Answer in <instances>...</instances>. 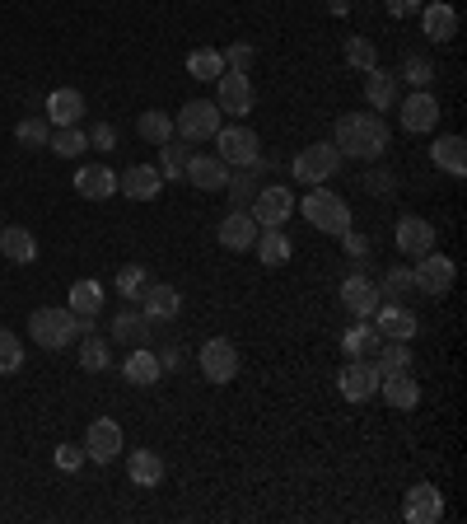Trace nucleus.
I'll use <instances>...</instances> for the list:
<instances>
[{
  "mask_svg": "<svg viewBox=\"0 0 467 524\" xmlns=\"http://www.w3.org/2000/svg\"><path fill=\"white\" fill-rule=\"evenodd\" d=\"M332 146L341 150V160H379L388 150V127L379 113H341Z\"/></svg>",
  "mask_w": 467,
  "mask_h": 524,
  "instance_id": "obj_1",
  "label": "nucleus"
},
{
  "mask_svg": "<svg viewBox=\"0 0 467 524\" xmlns=\"http://www.w3.org/2000/svg\"><path fill=\"white\" fill-rule=\"evenodd\" d=\"M85 333H94V319L75 314L71 305H43L29 314V337L43 351H61L71 337H85Z\"/></svg>",
  "mask_w": 467,
  "mask_h": 524,
  "instance_id": "obj_2",
  "label": "nucleus"
},
{
  "mask_svg": "<svg viewBox=\"0 0 467 524\" xmlns=\"http://www.w3.org/2000/svg\"><path fill=\"white\" fill-rule=\"evenodd\" d=\"M341 150L332 146V141H313V146H304L295 155V164H290V178L295 183H304V188H318V183H327V178L341 174Z\"/></svg>",
  "mask_w": 467,
  "mask_h": 524,
  "instance_id": "obj_3",
  "label": "nucleus"
},
{
  "mask_svg": "<svg viewBox=\"0 0 467 524\" xmlns=\"http://www.w3.org/2000/svg\"><path fill=\"white\" fill-rule=\"evenodd\" d=\"M299 211H304V220H309L313 230L332 234V239H341V234L351 230V206L341 202L337 192H327V188H313L309 197L299 202Z\"/></svg>",
  "mask_w": 467,
  "mask_h": 524,
  "instance_id": "obj_4",
  "label": "nucleus"
},
{
  "mask_svg": "<svg viewBox=\"0 0 467 524\" xmlns=\"http://www.w3.org/2000/svg\"><path fill=\"white\" fill-rule=\"evenodd\" d=\"M215 155L229 164V169H257L262 160V141H257L253 127H220L215 131Z\"/></svg>",
  "mask_w": 467,
  "mask_h": 524,
  "instance_id": "obj_5",
  "label": "nucleus"
},
{
  "mask_svg": "<svg viewBox=\"0 0 467 524\" xmlns=\"http://www.w3.org/2000/svg\"><path fill=\"white\" fill-rule=\"evenodd\" d=\"M220 117H225V113L215 108V99H192V103H183V108H178V117H173V131L183 136L187 146H192V141H215V131L225 127Z\"/></svg>",
  "mask_w": 467,
  "mask_h": 524,
  "instance_id": "obj_6",
  "label": "nucleus"
},
{
  "mask_svg": "<svg viewBox=\"0 0 467 524\" xmlns=\"http://www.w3.org/2000/svg\"><path fill=\"white\" fill-rule=\"evenodd\" d=\"M411 281H416V291H421V295H435V300H444V295L453 291V281H458V262L430 248V253H421V258H416V267H411Z\"/></svg>",
  "mask_w": 467,
  "mask_h": 524,
  "instance_id": "obj_7",
  "label": "nucleus"
},
{
  "mask_svg": "<svg viewBox=\"0 0 467 524\" xmlns=\"http://www.w3.org/2000/svg\"><path fill=\"white\" fill-rule=\"evenodd\" d=\"M197 361H201V375L211 379V384H229V379L239 375V347L229 337H206Z\"/></svg>",
  "mask_w": 467,
  "mask_h": 524,
  "instance_id": "obj_8",
  "label": "nucleus"
},
{
  "mask_svg": "<svg viewBox=\"0 0 467 524\" xmlns=\"http://www.w3.org/2000/svg\"><path fill=\"white\" fill-rule=\"evenodd\" d=\"M253 99H257V89H253V75L248 71H225L220 80H215V108L220 113H253Z\"/></svg>",
  "mask_w": 467,
  "mask_h": 524,
  "instance_id": "obj_9",
  "label": "nucleus"
},
{
  "mask_svg": "<svg viewBox=\"0 0 467 524\" xmlns=\"http://www.w3.org/2000/svg\"><path fill=\"white\" fill-rule=\"evenodd\" d=\"M337 389H341L346 403H369V398H379V370H374V361L351 356V365L337 375Z\"/></svg>",
  "mask_w": 467,
  "mask_h": 524,
  "instance_id": "obj_10",
  "label": "nucleus"
},
{
  "mask_svg": "<svg viewBox=\"0 0 467 524\" xmlns=\"http://www.w3.org/2000/svg\"><path fill=\"white\" fill-rule=\"evenodd\" d=\"M257 225L253 211H243V206H234L220 225H215V239H220V248H229V253H248V248L257 244Z\"/></svg>",
  "mask_w": 467,
  "mask_h": 524,
  "instance_id": "obj_11",
  "label": "nucleus"
},
{
  "mask_svg": "<svg viewBox=\"0 0 467 524\" xmlns=\"http://www.w3.org/2000/svg\"><path fill=\"white\" fill-rule=\"evenodd\" d=\"M341 305H346V314H351V319H374V309L383 305L379 281H369L365 272L346 277V281H341Z\"/></svg>",
  "mask_w": 467,
  "mask_h": 524,
  "instance_id": "obj_12",
  "label": "nucleus"
},
{
  "mask_svg": "<svg viewBox=\"0 0 467 524\" xmlns=\"http://www.w3.org/2000/svg\"><path fill=\"white\" fill-rule=\"evenodd\" d=\"M374 328H379L383 342H411L421 323H416V314H411L402 300H383V305L374 309Z\"/></svg>",
  "mask_w": 467,
  "mask_h": 524,
  "instance_id": "obj_13",
  "label": "nucleus"
},
{
  "mask_svg": "<svg viewBox=\"0 0 467 524\" xmlns=\"http://www.w3.org/2000/svg\"><path fill=\"white\" fill-rule=\"evenodd\" d=\"M141 314L150 323H169L183 314V295H178V286H169V281H150L141 291Z\"/></svg>",
  "mask_w": 467,
  "mask_h": 524,
  "instance_id": "obj_14",
  "label": "nucleus"
},
{
  "mask_svg": "<svg viewBox=\"0 0 467 524\" xmlns=\"http://www.w3.org/2000/svg\"><path fill=\"white\" fill-rule=\"evenodd\" d=\"M183 178L192 183L197 192H225L229 183V164L220 155H187V169Z\"/></svg>",
  "mask_w": 467,
  "mask_h": 524,
  "instance_id": "obj_15",
  "label": "nucleus"
},
{
  "mask_svg": "<svg viewBox=\"0 0 467 524\" xmlns=\"http://www.w3.org/2000/svg\"><path fill=\"white\" fill-rule=\"evenodd\" d=\"M295 216V192L290 188H257L253 192V220L257 225H285Z\"/></svg>",
  "mask_w": 467,
  "mask_h": 524,
  "instance_id": "obj_16",
  "label": "nucleus"
},
{
  "mask_svg": "<svg viewBox=\"0 0 467 524\" xmlns=\"http://www.w3.org/2000/svg\"><path fill=\"white\" fill-rule=\"evenodd\" d=\"M117 454H122V426L108 422V417L89 422V431H85V459H94V464H113Z\"/></svg>",
  "mask_w": 467,
  "mask_h": 524,
  "instance_id": "obj_17",
  "label": "nucleus"
},
{
  "mask_svg": "<svg viewBox=\"0 0 467 524\" xmlns=\"http://www.w3.org/2000/svg\"><path fill=\"white\" fill-rule=\"evenodd\" d=\"M402 510H407V524H439L444 520V496L430 482H416L407 492V501H402Z\"/></svg>",
  "mask_w": 467,
  "mask_h": 524,
  "instance_id": "obj_18",
  "label": "nucleus"
},
{
  "mask_svg": "<svg viewBox=\"0 0 467 524\" xmlns=\"http://www.w3.org/2000/svg\"><path fill=\"white\" fill-rule=\"evenodd\" d=\"M393 239H397V248H402L407 258H421V253L435 248V225H430L425 216H397Z\"/></svg>",
  "mask_w": 467,
  "mask_h": 524,
  "instance_id": "obj_19",
  "label": "nucleus"
},
{
  "mask_svg": "<svg viewBox=\"0 0 467 524\" xmlns=\"http://www.w3.org/2000/svg\"><path fill=\"white\" fill-rule=\"evenodd\" d=\"M439 127V99L430 89H416L411 99H402V131H435Z\"/></svg>",
  "mask_w": 467,
  "mask_h": 524,
  "instance_id": "obj_20",
  "label": "nucleus"
},
{
  "mask_svg": "<svg viewBox=\"0 0 467 524\" xmlns=\"http://www.w3.org/2000/svg\"><path fill=\"white\" fill-rule=\"evenodd\" d=\"M159 188H164V178H159V169H150V164H131L127 174H117V192L131 197V202H155Z\"/></svg>",
  "mask_w": 467,
  "mask_h": 524,
  "instance_id": "obj_21",
  "label": "nucleus"
},
{
  "mask_svg": "<svg viewBox=\"0 0 467 524\" xmlns=\"http://www.w3.org/2000/svg\"><path fill=\"white\" fill-rule=\"evenodd\" d=\"M421 29L430 43H453L458 38V10H453L449 0H430L421 10Z\"/></svg>",
  "mask_w": 467,
  "mask_h": 524,
  "instance_id": "obj_22",
  "label": "nucleus"
},
{
  "mask_svg": "<svg viewBox=\"0 0 467 524\" xmlns=\"http://www.w3.org/2000/svg\"><path fill=\"white\" fill-rule=\"evenodd\" d=\"M0 253H5V262H15V267H29L38 258V234L29 225H0Z\"/></svg>",
  "mask_w": 467,
  "mask_h": 524,
  "instance_id": "obj_23",
  "label": "nucleus"
},
{
  "mask_svg": "<svg viewBox=\"0 0 467 524\" xmlns=\"http://www.w3.org/2000/svg\"><path fill=\"white\" fill-rule=\"evenodd\" d=\"M75 192L85 197V202H108L117 192V174L108 164H80V174H75Z\"/></svg>",
  "mask_w": 467,
  "mask_h": 524,
  "instance_id": "obj_24",
  "label": "nucleus"
},
{
  "mask_svg": "<svg viewBox=\"0 0 467 524\" xmlns=\"http://www.w3.org/2000/svg\"><path fill=\"white\" fill-rule=\"evenodd\" d=\"M253 248H257V262H262V267H285V262L295 258V244H290V234H285L281 225H262Z\"/></svg>",
  "mask_w": 467,
  "mask_h": 524,
  "instance_id": "obj_25",
  "label": "nucleus"
},
{
  "mask_svg": "<svg viewBox=\"0 0 467 524\" xmlns=\"http://www.w3.org/2000/svg\"><path fill=\"white\" fill-rule=\"evenodd\" d=\"M379 393H383V403H388L393 412H411L416 403H421V384L411 379V370H402V375H383Z\"/></svg>",
  "mask_w": 467,
  "mask_h": 524,
  "instance_id": "obj_26",
  "label": "nucleus"
},
{
  "mask_svg": "<svg viewBox=\"0 0 467 524\" xmlns=\"http://www.w3.org/2000/svg\"><path fill=\"white\" fill-rule=\"evenodd\" d=\"M365 99L374 113H388V108H397V75L383 71V66H374V71H365Z\"/></svg>",
  "mask_w": 467,
  "mask_h": 524,
  "instance_id": "obj_27",
  "label": "nucleus"
},
{
  "mask_svg": "<svg viewBox=\"0 0 467 524\" xmlns=\"http://www.w3.org/2000/svg\"><path fill=\"white\" fill-rule=\"evenodd\" d=\"M85 117V94L80 89H57L52 99H47V122L52 127H75Z\"/></svg>",
  "mask_w": 467,
  "mask_h": 524,
  "instance_id": "obj_28",
  "label": "nucleus"
},
{
  "mask_svg": "<svg viewBox=\"0 0 467 524\" xmlns=\"http://www.w3.org/2000/svg\"><path fill=\"white\" fill-rule=\"evenodd\" d=\"M122 375H127V384H136V389H155L159 379H164V365H159L155 351L136 347L127 356V370H122Z\"/></svg>",
  "mask_w": 467,
  "mask_h": 524,
  "instance_id": "obj_29",
  "label": "nucleus"
},
{
  "mask_svg": "<svg viewBox=\"0 0 467 524\" xmlns=\"http://www.w3.org/2000/svg\"><path fill=\"white\" fill-rule=\"evenodd\" d=\"M430 160H435V169H444V174L463 178V174H467V146H463V136H439L435 146H430Z\"/></svg>",
  "mask_w": 467,
  "mask_h": 524,
  "instance_id": "obj_30",
  "label": "nucleus"
},
{
  "mask_svg": "<svg viewBox=\"0 0 467 524\" xmlns=\"http://www.w3.org/2000/svg\"><path fill=\"white\" fill-rule=\"evenodd\" d=\"M127 473H131V482H136V487H159L169 468H164V459H159L155 450H131Z\"/></svg>",
  "mask_w": 467,
  "mask_h": 524,
  "instance_id": "obj_31",
  "label": "nucleus"
},
{
  "mask_svg": "<svg viewBox=\"0 0 467 524\" xmlns=\"http://www.w3.org/2000/svg\"><path fill=\"white\" fill-rule=\"evenodd\" d=\"M108 333H113L117 342H127V347H141L145 337H150V319H145L141 309H117Z\"/></svg>",
  "mask_w": 467,
  "mask_h": 524,
  "instance_id": "obj_32",
  "label": "nucleus"
},
{
  "mask_svg": "<svg viewBox=\"0 0 467 524\" xmlns=\"http://www.w3.org/2000/svg\"><path fill=\"white\" fill-rule=\"evenodd\" d=\"M379 328H374V319H355V328H346L341 333V351L346 356H369V351H379Z\"/></svg>",
  "mask_w": 467,
  "mask_h": 524,
  "instance_id": "obj_33",
  "label": "nucleus"
},
{
  "mask_svg": "<svg viewBox=\"0 0 467 524\" xmlns=\"http://www.w3.org/2000/svg\"><path fill=\"white\" fill-rule=\"evenodd\" d=\"M47 150L52 155H61V160H80L89 150V131H80V122L75 127H52V141H47Z\"/></svg>",
  "mask_w": 467,
  "mask_h": 524,
  "instance_id": "obj_34",
  "label": "nucleus"
},
{
  "mask_svg": "<svg viewBox=\"0 0 467 524\" xmlns=\"http://www.w3.org/2000/svg\"><path fill=\"white\" fill-rule=\"evenodd\" d=\"M187 75H192V80H220V75H225L220 47H192V52H187Z\"/></svg>",
  "mask_w": 467,
  "mask_h": 524,
  "instance_id": "obj_35",
  "label": "nucleus"
},
{
  "mask_svg": "<svg viewBox=\"0 0 467 524\" xmlns=\"http://www.w3.org/2000/svg\"><path fill=\"white\" fill-rule=\"evenodd\" d=\"M80 365H85L89 375H103V370L113 365V347H108V337H99V333L80 337Z\"/></svg>",
  "mask_w": 467,
  "mask_h": 524,
  "instance_id": "obj_36",
  "label": "nucleus"
},
{
  "mask_svg": "<svg viewBox=\"0 0 467 524\" xmlns=\"http://www.w3.org/2000/svg\"><path fill=\"white\" fill-rule=\"evenodd\" d=\"M136 131H141L150 146H164V141H173V113H164V108H145V113L136 117Z\"/></svg>",
  "mask_w": 467,
  "mask_h": 524,
  "instance_id": "obj_37",
  "label": "nucleus"
},
{
  "mask_svg": "<svg viewBox=\"0 0 467 524\" xmlns=\"http://www.w3.org/2000/svg\"><path fill=\"white\" fill-rule=\"evenodd\" d=\"M66 305H71L75 314L94 319V314L103 309V286H99V281H89V277H80V281L71 286V300H66Z\"/></svg>",
  "mask_w": 467,
  "mask_h": 524,
  "instance_id": "obj_38",
  "label": "nucleus"
},
{
  "mask_svg": "<svg viewBox=\"0 0 467 524\" xmlns=\"http://www.w3.org/2000/svg\"><path fill=\"white\" fill-rule=\"evenodd\" d=\"M374 370H379V379L411 370V342H379V361H374Z\"/></svg>",
  "mask_w": 467,
  "mask_h": 524,
  "instance_id": "obj_39",
  "label": "nucleus"
},
{
  "mask_svg": "<svg viewBox=\"0 0 467 524\" xmlns=\"http://www.w3.org/2000/svg\"><path fill=\"white\" fill-rule=\"evenodd\" d=\"M346 66H351V71H374V66H379V47L369 43V38H360V33H355V38H346Z\"/></svg>",
  "mask_w": 467,
  "mask_h": 524,
  "instance_id": "obj_40",
  "label": "nucleus"
},
{
  "mask_svg": "<svg viewBox=\"0 0 467 524\" xmlns=\"http://www.w3.org/2000/svg\"><path fill=\"white\" fill-rule=\"evenodd\" d=\"M15 136H19V146L24 150H47V141H52V122L47 117H24L15 127Z\"/></svg>",
  "mask_w": 467,
  "mask_h": 524,
  "instance_id": "obj_41",
  "label": "nucleus"
},
{
  "mask_svg": "<svg viewBox=\"0 0 467 524\" xmlns=\"http://www.w3.org/2000/svg\"><path fill=\"white\" fill-rule=\"evenodd\" d=\"M411 291H416V281H411V267H402V262H397V267H388V277L379 281L383 300H407Z\"/></svg>",
  "mask_w": 467,
  "mask_h": 524,
  "instance_id": "obj_42",
  "label": "nucleus"
},
{
  "mask_svg": "<svg viewBox=\"0 0 467 524\" xmlns=\"http://www.w3.org/2000/svg\"><path fill=\"white\" fill-rule=\"evenodd\" d=\"M402 80H407V85H416V89H425L430 85V80H435V66H430V57H425V52H407V57H402Z\"/></svg>",
  "mask_w": 467,
  "mask_h": 524,
  "instance_id": "obj_43",
  "label": "nucleus"
},
{
  "mask_svg": "<svg viewBox=\"0 0 467 524\" xmlns=\"http://www.w3.org/2000/svg\"><path fill=\"white\" fill-rule=\"evenodd\" d=\"M187 155H192L187 146H178V141H164V146H159V178H183Z\"/></svg>",
  "mask_w": 467,
  "mask_h": 524,
  "instance_id": "obj_44",
  "label": "nucleus"
},
{
  "mask_svg": "<svg viewBox=\"0 0 467 524\" xmlns=\"http://www.w3.org/2000/svg\"><path fill=\"white\" fill-rule=\"evenodd\" d=\"M145 286H150V277H145V262H127V267L117 272V291H122V300H141Z\"/></svg>",
  "mask_w": 467,
  "mask_h": 524,
  "instance_id": "obj_45",
  "label": "nucleus"
},
{
  "mask_svg": "<svg viewBox=\"0 0 467 524\" xmlns=\"http://www.w3.org/2000/svg\"><path fill=\"white\" fill-rule=\"evenodd\" d=\"M19 365H24V342L10 328H0V375H19Z\"/></svg>",
  "mask_w": 467,
  "mask_h": 524,
  "instance_id": "obj_46",
  "label": "nucleus"
},
{
  "mask_svg": "<svg viewBox=\"0 0 467 524\" xmlns=\"http://www.w3.org/2000/svg\"><path fill=\"white\" fill-rule=\"evenodd\" d=\"M225 192H229V202H234V206H248V202H253V169H239V174H229Z\"/></svg>",
  "mask_w": 467,
  "mask_h": 524,
  "instance_id": "obj_47",
  "label": "nucleus"
},
{
  "mask_svg": "<svg viewBox=\"0 0 467 524\" xmlns=\"http://www.w3.org/2000/svg\"><path fill=\"white\" fill-rule=\"evenodd\" d=\"M220 57H225V71H253V57H257V52H253L248 43H229Z\"/></svg>",
  "mask_w": 467,
  "mask_h": 524,
  "instance_id": "obj_48",
  "label": "nucleus"
},
{
  "mask_svg": "<svg viewBox=\"0 0 467 524\" xmlns=\"http://www.w3.org/2000/svg\"><path fill=\"white\" fill-rule=\"evenodd\" d=\"M52 459H57L61 473H75V468L85 464V445H57V454H52Z\"/></svg>",
  "mask_w": 467,
  "mask_h": 524,
  "instance_id": "obj_49",
  "label": "nucleus"
},
{
  "mask_svg": "<svg viewBox=\"0 0 467 524\" xmlns=\"http://www.w3.org/2000/svg\"><path fill=\"white\" fill-rule=\"evenodd\" d=\"M113 146H117V127H113V122H99V127L89 131V150H103V155H108Z\"/></svg>",
  "mask_w": 467,
  "mask_h": 524,
  "instance_id": "obj_50",
  "label": "nucleus"
},
{
  "mask_svg": "<svg viewBox=\"0 0 467 524\" xmlns=\"http://www.w3.org/2000/svg\"><path fill=\"white\" fill-rule=\"evenodd\" d=\"M341 244H346V253H351V258H369V234H355V230H346L341 234Z\"/></svg>",
  "mask_w": 467,
  "mask_h": 524,
  "instance_id": "obj_51",
  "label": "nucleus"
},
{
  "mask_svg": "<svg viewBox=\"0 0 467 524\" xmlns=\"http://www.w3.org/2000/svg\"><path fill=\"white\" fill-rule=\"evenodd\" d=\"M365 188L374 192V197H388V192H393V174H383V169H374V174H365Z\"/></svg>",
  "mask_w": 467,
  "mask_h": 524,
  "instance_id": "obj_52",
  "label": "nucleus"
},
{
  "mask_svg": "<svg viewBox=\"0 0 467 524\" xmlns=\"http://www.w3.org/2000/svg\"><path fill=\"white\" fill-rule=\"evenodd\" d=\"M421 10V0H388V15L393 19H407V15H416Z\"/></svg>",
  "mask_w": 467,
  "mask_h": 524,
  "instance_id": "obj_53",
  "label": "nucleus"
},
{
  "mask_svg": "<svg viewBox=\"0 0 467 524\" xmlns=\"http://www.w3.org/2000/svg\"><path fill=\"white\" fill-rule=\"evenodd\" d=\"M178 361H183V351H178V347H164V351H159V365H164V370H173Z\"/></svg>",
  "mask_w": 467,
  "mask_h": 524,
  "instance_id": "obj_54",
  "label": "nucleus"
},
{
  "mask_svg": "<svg viewBox=\"0 0 467 524\" xmlns=\"http://www.w3.org/2000/svg\"><path fill=\"white\" fill-rule=\"evenodd\" d=\"M351 5H355V0H327V10H332V15H351Z\"/></svg>",
  "mask_w": 467,
  "mask_h": 524,
  "instance_id": "obj_55",
  "label": "nucleus"
}]
</instances>
